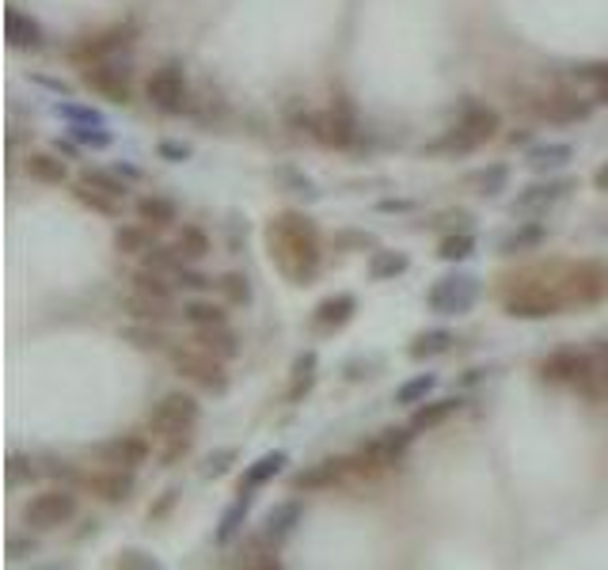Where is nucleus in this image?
Masks as SVG:
<instances>
[{
    "label": "nucleus",
    "instance_id": "nucleus-1",
    "mask_svg": "<svg viewBox=\"0 0 608 570\" xmlns=\"http://www.w3.org/2000/svg\"><path fill=\"white\" fill-rule=\"evenodd\" d=\"M266 247H270L274 266L282 270V278H289L293 285H308L320 274V232L308 213H297V209L278 213L266 225Z\"/></svg>",
    "mask_w": 608,
    "mask_h": 570
},
{
    "label": "nucleus",
    "instance_id": "nucleus-2",
    "mask_svg": "<svg viewBox=\"0 0 608 570\" xmlns=\"http://www.w3.org/2000/svg\"><path fill=\"white\" fill-rule=\"evenodd\" d=\"M502 308L510 320H551L567 308V297L559 293L555 278L544 274H521L510 278V289L502 293Z\"/></svg>",
    "mask_w": 608,
    "mask_h": 570
},
{
    "label": "nucleus",
    "instance_id": "nucleus-3",
    "mask_svg": "<svg viewBox=\"0 0 608 570\" xmlns=\"http://www.w3.org/2000/svg\"><path fill=\"white\" fill-rule=\"evenodd\" d=\"M168 361L171 369L179 373L183 380H190L194 388H202L209 396H225L228 392V373H225V361L198 350V346H171L168 350Z\"/></svg>",
    "mask_w": 608,
    "mask_h": 570
},
{
    "label": "nucleus",
    "instance_id": "nucleus-4",
    "mask_svg": "<svg viewBox=\"0 0 608 570\" xmlns=\"http://www.w3.org/2000/svg\"><path fill=\"white\" fill-rule=\"evenodd\" d=\"M559 293L567 304H605L608 301V263L605 259H586V263L559 266Z\"/></svg>",
    "mask_w": 608,
    "mask_h": 570
},
{
    "label": "nucleus",
    "instance_id": "nucleus-5",
    "mask_svg": "<svg viewBox=\"0 0 608 570\" xmlns=\"http://www.w3.org/2000/svg\"><path fill=\"white\" fill-rule=\"evenodd\" d=\"M80 510V502H76L73 491H65V487H46V491H38L31 502H27V510H23V521H27V529L35 532H54L61 525H69Z\"/></svg>",
    "mask_w": 608,
    "mask_h": 570
},
{
    "label": "nucleus",
    "instance_id": "nucleus-6",
    "mask_svg": "<svg viewBox=\"0 0 608 570\" xmlns=\"http://www.w3.org/2000/svg\"><path fill=\"white\" fill-rule=\"evenodd\" d=\"M145 95H149V103L156 111H164V114L187 111L190 88H187L183 65H179V61H160V65L149 73V80H145Z\"/></svg>",
    "mask_w": 608,
    "mask_h": 570
},
{
    "label": "nucleus",
    "instance_id": "nucleus-7",
    "mask_svg": "<svg viewBox=\"0 0 608 570\" xmlns=\"http://www.w3.org/2000/svg\"><path fill=\"white\" fill-rule=\"evenodd\" d=\"M475 301H479V278L475 274H445L426 293V304L437 316H468Z\"/></svg>",
    "mask_w": 608,
    "mask_h": 570
},
{
    "label": "nucleus",
    "instance_id": "nucleus-8",
    "mask_svg": "<svg viewBox=\"0 0 608 570\" xmlns=\"http://www.w3.org/2000/svg\"><path fill=\"white\" fill-rule=\"evenodd\" d=\"M198 418H202V403L190 392H168L149 411V434H156V441L168 434H183L198 426Z\"/></svg>",
    "mask_w": 608,
    "mask_h": 570
},
{
    "label": "nucleus",
    "instance_id": "nucleus-9",
    "mask_svg": "<svg viewBox=\"0 0 608 570\" xmlns=\"http://www.w3.org/2000/svg\"><path fill=\"white\" fill-rule=\"evenodd\" d=\"M525 107L532 114H540V118H548V122H563V126L567 122H586L593 114V103L574 92H529Z\"/></svg>",
    "mask_w": 608,
    "mask_h": 570
},
{
    "label": "nucleus",
    "instance_id": "nucleus-10",
    "mask_svg": "<svg viewBox=\"0 0 608 570\" xmlns=\"http://www.w3.org/2000/svg\"><path fill=\"white\" fill-rule=\"evenodd\" d=\"M133 42V27H111V31H99V35H84L69 46V61H76L80 69L95 65V61H107L118 50H126Z\"/></svg>",
    "mask_w": 608,
    "mask_h": 570
},
{
    "label": "nucleus",
    "instance_id": "nucleus-11",
    "mask_svg": "<svg viewBox=\"0 0 608 570\" xmlns=\"http://www.w3.org/2000/svg\"><path fill=\"white\" fill-rule=\"evenodd\" d=\"M316 145L323 149H350L354 137H358V122H354V111H342V107H327V111H316L312 118V133H308Z\"/></svg>",
    "mask_w": 608,
    "mask_h": 570
},
{
    "label": "nucleus",
    "instance_id": "nucleus-12",
    "mask_svg": "<svg viewBox=\"0 0 608 570\" xmlns=\"http://www.w3.org/2000/svg\"><path fill=\"white\" fill-rule=\"evenodd\" d=\"M76 487H84L88 494H95L99 502H107V506H122V502H130L133 494V472L130 468H103V472H84L76 479Z\"/></svg>",
    "mask_w": 608,
    "mask_h": 570
},
{
    "label": "nucleus",
    "instance_id": "nucleus-13",
    "mask_svg": "<svg viewBox=\"0 0 608 570\" xmlns=\"http://www.w3.org/2000/svg\"><path fill=\"white\" fill-rule=\"evenodd\" d=\"M80 80H84L99 99H107V103H118V107L130 103V73H126V69H114L111 61L84 65V69H80Z\"/></svg>",
    "mask_w": 608,
    "mask_h": 570
},
{
    "label": "nucleus",
    "instance_id": "nucleus-14",
    "mask_svg": "<svg viewBox=\"0 0 608 570\" xmlns=\"http://www.w3.org/2000/svg\"><path fill=\"white\" fill-rule=\"evenodd\" d=\"M589 365H593V358L582 354V350H555V354L540 361L536 373H540L544 384H570V388H578L586 380Z\"/></svg>",
    "mask_w": 608,
    "mask_h": 570
},
{
    "label": "nucleus",
    "instance_id": "nucleus-15",
    "mask_svg": "<svg viewBox=\"0 0 608 570\" xmlns=\"http://www.w3.org/2000/svg\"><path fill=\"white\" fill-rule=\"evenodd\" d=\"M415 434H418V430H411V426H392V430L377 434L373 441H365V445H361V453L369 456L380 472H384V468H392V464H399V460L407 456V449H411Z\"/></svg>",
    "mask_w": 608,
    "mask_h": 570
},
{
    "label": "nucleus",
    "instance_id": "nucleus-16",
    "mask_svg": "<svg viewBox=\"0 0 608 570\" xmlns=\"http://www.w3.org/2000/svg\"><path fill=\"white\" fill-rule=\"evenodd\" d=\"M99 456H103V464H111V468H130V472H137L141 464H149L152 441L145 434H122L114 437V441H107V445L99 449Z\"/></svg>",
    "mask_w": 608,
    "mask_h": 570
},
{
    "label": "nucleus",
    "instance_id": "nucleus-17",
    "mask_svg": "<svg viewBox=\"0 0 608 570\" xmlns=\"http://www.w3.org/2000/svg\"><path fill=\"white\" fill-rule=\"evenodd\" d=\"M285 464H289V453L285 449H274V453H263L255 464H247L244 479H240V487H236V498H255V491H263L266 483H274L278 475L285 472Z\"/></svg>",
    "mask_w": 608,
    "mask_h": 570
},
{
    "label": "nucleus",
    "instance_id": "nucleus-18",
    "mask_svg": "<svg viewBox=\"0 0 608 570\" xmlns=\"http://www.w3.org/2000/svg\"><path fill=\"white\" fill-rule=\"evenodd\" d=\"M354 312H358V297L342 289V293H331V297H323V301L312 308V327L331 335V331H342L346 323L354 320Z\"/></svg>",
    "mask_w": 608,
    "mask_h": 570
},
{
    "label": "nucleus",
    "instance_id": "nucleus-19",
    "mask_svg": "<svg viewBox=\"0 0 608 570\" xmlns=\"http://www.w3.org/2000/svg\"><path fill=\"white\" fill-rule=\"evenodd\" d=\"M570 190H574V179H548V183H532L517 194L513 202V213H544L555 202H563Z\"/></svg>",
    "mask_w": 608,
    "mask_h": 570
},
{
    "label": "nucleus",
    "instance_id": "nucleus-20",
    "mask_svg": "<svg viewBox=\"0 0 608 570\" xmlns=\"http://www.w3.org/2000/svg\"><path fill=\"white\" fill-rule=\"evenodd\" d=\"M4 35L12 50H42L46 46V31L35 16L19 12V8H4Z\"/></svg>",
    "mask_w": 608,
    "mask_h": 570
},
{
    "label": "nucleus",
    "instance_id": "nucleus-21",
    "mask_svg": "<svg viewBox=\"0 0 608 570\" xmlns=\"http://www.w3.org/2000/svg\"><path fill=\"white\" fill-rule=\"evenodd\" d=\"M350 472V460H339V456H331V460H320V464H312V468H304L289 479V487L297 494H312V491H327V487H335L342 475Z\"/></svg>",
    "mask_w": 608,
    "mask_h": 570
},
{
    "label": "nucleus",
    "instance_id": "nucleus-22",
    "mask_svg": "<svg viewBox=\"0 0 608 570\" xmlns=\"http://www.w3.org/2000/svg\"><path fill=\"white\" fill-rule=\"evenodd\" d=\"M456 126L468 133L475 141V149H479V145H487V141L498 137V130H502V114L494 111V107H487V103H468Z\"/></svg>",
    "mask_w": 608,
    "mask_h": 570
},
{
    "label": "nucleus",
    "instance_id": "nucleus-23",
    "mask_svg": "<svg viewBox=\"0 0 608 570\" xmlns=\"http://www.w3.org/2000/svg\"><path fill=\"white\" fill-rule=\"evenodd\" d=\"M190 346H198V350H206V354H213V358L221 361L240 358V335H236L228 323H221V327H198Z\"/></svg>",
    "mask_w": 608,
    "mask_h": 570
},
{
    "label": "nucleus",
    "instance_id": "nucleus-24",
    "mask_svg": "<svg viewBox=\"0 0 608 570\" xmlns=\"http://www.w3.org/2000/svg\"><path fill=\"white\" fill-rule=\"evenodd\" d=\"M122 312H126L130 320H141V323H168L175 308H171V297H152V293L133 289L130 297L122 301Z\"/></svg>",
    "mask_w": 608,
    "mask_h": 570
},
{
    "label": "nucleus",
    "instance_id": "nucleus-25",
    "mask_svg": "<svg viewBox=\"0 0 608 570\" xmlns=\"http://www.w3.org/2000/svg\"><path fill=\"white\" fill-rule=\"evenodd\" d=\"M316 377H320V354H316V350H304V354H297L293 369H289V388H285V399H289V403H301V399L316 388Z\"/></svg>",
    "mask_w": 608,
    "mask_h": 570
},
{
    "label": "nucleus",
    "instance_id": "nucleus-26",
    "mask_svg": "<svg viewBox=\"0 0 608 570\" xmlns=\"http://www.w3.org/2000/svg\"><path fill=\"white\" fill-rule=\"evenodd\" d=\"M73 194H76V202H80V206L99 213V217H118V213H122V198L111 194V190H103L99 183H92V179H84V175L76 179Z\"/></svg>",
    "mask_w": 608,
    "mask_h": 570
},
{
    "label": "nucleus",
    "instance_id": "nucleus-27",
    "mask_svg": "<svg viewBox=\"0 0 608 570\" xmlns=\"http://www.w3.org/2000/svg\"><path fill=\"white\" fill-rule=\"evenodd\" d=\"M460 411V399L456 396H445V399H426V403H418L415 411H411V430H437V426H445L449 418Z\"/></svg>",
    "mask_w": 608,
    "mask_h": 570
},
{
    "label": "nucleus",
    "instance_id": "nucleus-28",
    "mask_svg": "<svg viewBox=\"0 0 608 570\" xmlns=\"http://www.w3.org/2000/svg\"><path fill=\"white\" fill-rule=\"evenodd\" d=\"M122 342H130L133 350H145V354H160V350H171V339L164 331V323H141L133 320L126 331H122Z\"/></svg>",
    "mask_w": 608,
    "mask_h": 570
},
{
    "label": "nucleus",
    "instance_id": "nucleus-29",
    "mask_svg": "<svg viewBox=\"0 0 608 570\" xmlns=\"http://www.w3.org/2000/svg\"><path fill=\"white\" fill-rule=\"evenodd\" d=\"M301 525V502L297 498H289V502H278L274 510L266 513V525L263 532L274 540V544H285L289 536H293V529Z\"/></svg>",
    "mask_w": 608,
    "mask_h": 570
},
{
    "label": "nucleus",
    "instance_id": "nucleus-30",
    "mask_svg": "<svg viewBox=\"0 0 608 570\" xmlns=\"http://www.w3.org/2000/svg\"><path fill=\"white\" fill-rule=\"evenodd\" d=\"M544 240H548V225L525 221V225H517L513 232H506V236L498 240V251H502V255H525V251H536Z\"/></svg>",
    "mask_w": 608,
    "mask_h": 570
},
{
    "label": "nucleus",
    "instance_id": "nucleus-31",
    "mask_svg": "<svg viewBox=\"0 0 608 570\" xmlns=\"http://www.w3.org/2000/svg\"><path fill=\"white\" fill-rule=\"evenodd\" d=\"M453 342H456V335L449 331V327L422 331V335H415V339H411V346H407V358H411V361L441 358V354H449V350H453Z\"/></svg>",
    "mask_w": 608,
    "mask_h": 570
},
{
    "label": "nucleus",
    "instance_id": "nucleus-32",
    "mask_svg": "<svg viewBox=\"0 0 608 570\" xmlns=\"http://www.w3.org/2000/svg\"><path fill=\"white\" fill-rule=\"evenodd\" d=\"M23 168H27V175H31L35 183H42V187H61V183L69 179V168L57 160L54 152H27Z\"/></svg>",
    "mask_w": 608,
    "mask_h": 570
},
{
    "label": "nucleus",
    "instance_id": "nucleus-33",
    "mask_svg": "<svg viewBox=\"0 0 608 570\" xmlns=\"http://www.w3.org/2000/svg\"><path fill=\"white\" fill-rule=\"evenodd\" d=\"M278 548H282V544H274L266 532H259V536H251L244 548H240V567L278 570V567H282V559H278Z\"/></svg>",
    "mask_w": 608,
    "mask_h": 570
},
{
    "label": "nucleus",
    "instance_id": "nucleus-34",
    "mask_svg": "<svg viewBox=\"0 0 608 570\" xmlns=\"http://www.w3.org/2000/svg\"><path fill=\"white\" fill-rule=\"evenodd\" d=\"M407 270H411V259H407V251L373 247V255H369V278H373V282H392V278L407 274Z\"/></svg>",
    "mask_w": 608,
    "mask_h": 570
},
{
    "label": "nucleus",
    "instance_id": "nucleus-35",
    "mask_svg": "<svg viewBox=\"0 0 608 570\" xmlns=\"http://www.w3.org/2000/svg\"><path fill=\"white\" fill-rule=\"evenodd\" d=\"M137 221H145L149 228H168L179 221V206L164 194H145L137 198Z\"/></svg>",
    "mask_w": 608,
    "mask_h": 570
},
{
    "label": "nucleus",
    "instance_id": "nucleus-36",
    "mask_svg": "<svg viewBox=\"0 0 608 570\" xmlns=\"http://www.w3.org/2000/svg\"><path fill=\"white\" fill-rule=\"evenodd\" d=\"M570 160H574V145H567V141H548V145H532L529 156H525V164H529L532 171L567 168Z\"/></svg>",
    "mask_w": 608,
    "mask_h": 570
},
{
    "label": "nucleus",
    "instance_id": "nucleus-37",
    "mask_svg": "<svg viewBox=\"0 0 608 570\" xmlns=\"http://www.w3.org/2000/svg\"><path fill=\"white\" fill-rule=\"evenodd\" d=\"M475 232L472 228H460V232H449L441 244H437V259L441 263H468L475 255Z\"/></svg>",
    "mask_w": 608,
    "mask_h": 570
},
{
    "label": "nucleus",
    "instance_id": "nucleus-38",
    "mask_svg": "<svg viewBox=\"0 0 608 570\" xmlns=\"http://www.w3.org/2000/svg\"><path fill=\"white\" fill-rule=\"evenodd\" d=\"M175 251L187 259V263H202L209 251H213V244H209V236H206V228H198V225H183L179 228V236H175Z\"/></svg>",
    "mask_w": 608,
    "mask_h": 570
},
{
    "label": "nucleus",
    "instance_id": "nucleus-39",
    "mask_svg": "<svg viewBox=\"0 0 608 570\" xmlns=\"http://www.w3.org/2000/svg\"><path fill=\"white\" fill-rule=\"evenodd\" d=\"M183 320H187L194 331H198V327H221V323H228V312H225V304L194 297V301L183 304Z\"/></svg>",
    "mask_w": 608,
    "mask_h": 570
},
{
    "label": "nucleus",
    "instance_id": "nucleus-40",
    "mask_svg": "<svg viewBox=\"0 0 608 570\" xmlns=\"http://www.w3.org/2000/svg\"><path fill=\"white\" fill-rule=\"evenodd\" d=\"M114 247L122 251V255H145L152 244V228L141 221V225H118L114 228Z\"/></svg>",
    "mask_w": 608,
    "mask_h": 570
},
{
    "label": "nucleus",
    "instance_id": "nucleus-41",
    "mask_svg": "<svg viewBox=\"0 0 608 570\" xmlns=\"http://www.w3.org/2000/svg\"><path fill=\"white\" fill-rule=\"evenodd\" d=\"M247 506H251L247 498H236V502H232V506H228V510L221 513V521H217V532H213V540H217L221 548H228V544H232V540H236V536L244 532Z\"/></svg>",
    "mask_w": 608,
    "mask_h": 570
},
{
    "label": "nucleus",
    "instance_id": "nucleus-42",
    "mask_svg": "<svg viewBox=\"0 0 608 570\" xmlns=\"http://www.w3.org/2000/svg\"><path fill=\"white\" fill-rule=\"evenodd\" d=\"M133 289H141V293H152V297H171V289H179L171 274H160V270H152V266H137L133 270Z\"/></svg>",
    "mask_w": 608,
    "mask_h": 570
},
{
    "label": "nucleus",
    "instance_id": "nucleus-43",
    "mask_svg": "<svg viewBox=\"0 0 608 570\" xmlns=\"http://www.w3.org/2000/svg\"><path fill=\"white\" fill-rule=\"evenodd\" d=\"M434 388H437L434 373H418V377L403 380V384L396 388V403H403V407H418V403H426V399H430Z\"/></svg>",
    "mask_w": 608,
    "mask_h": 570
},
{
    "label": "nucleus",
    "instance_id": "nucleus-44",
    "mask_svg": "<svg viewBox=\"0 0 608 570\" xmlns=\"http://www.w3.org/2000/svg\"><path fill=\"white\" fill-rule=\"evenodd\" d=\"M506 183H510V168H506V164H491V168H483V171H475V175H472L475 194H483V198L502 194V190H506Z\"/></svg>",
    "mask_w": 608,
    "mask_h": 570
},
{
    "label": "nucleus",
    "instance_id": "nucleus-45",
    "mask_svg": "<svg viewBox=\"0 0 608 570\" xmlns=\"http://www.w3.org/2000/svg\"><path fill=\"white\" fill-rule=\"evenodd\" d=\"M190 449H194V430L160 437V464H164V468H175L183 456H190Z\"/></svg>",
    "mask_w": 608,
    "mask_h": 570
},
{
    "label": "nucleus",
    "instance_id": "nucleus-46",
    "mask_svg": "<svg viewBox=\"0 0 608 570\" xmlns=\"http://www.w3.org/2000/svg\"><path fill=\"white\" fill-rule=\"evenodd\" d=\"M217 293L225 297V304H251V282L247 274H236V270L217 278Z\"/></svg>",
    "mask_w": 608,
    "mask_h": 570
},
{
    "label": "nucleus",
    "instance_id": "nucleus-47",
    "mask_svg": "<svg viewBox=\"0 0 608 570\" xmlns=\"http://www.w3.org/2000/svg\"><path fill=\"white\" fill-rule=\"evenodd\" d=\"M472 149H475V141L464 130H460V126L445 130L434 141V145H426V152H430V156H453V152H472Z\"/></svg>",
    "mask_w": 608,
    "mask_h": 570
},
{
    "label": "nucleus",
    "instance_id": "nucleus-48",
    "mask_svg": "<svg viewBox=\"0 0 608 570\" xmlns=\"http://www.w3.org/2000/svg\"><path fill=\"white\" fill-rule=\"evenodd\" d=\"M111 567L114 570H160V559L141 548H122V551H114Z\"/></svg>",
    "mask_w": 608,
    "mask_h": 570
},
{
    "label": "nucleus",
    "instance_id": "nucleus-49",
    "mask_svg": "<svg viewBox=\"0 0 608 570\" xmlns=\"http://www.w3.org/2000/svg\"><path fill=\"white\" fill-rule=\"evenodd\" d=\"M42 468H35V460L31 456H8V464H4V479H8V487H23V483H35Z\"/></svg>",
    "mask_w": 608,
    "mask_h": 570
},
{
    "label": "nucleus",
    "instance_id": "nucleus-50",
    "mask_svg": "<svg viewBox=\"0 0 608 570\" xmlns=\"http://www.w3.org/2000/svg\"><path fill=\"white\" fill-rule=\"evenodd\" d=\"M69 137H73L76 145H84V149H111L114 145L107 126H76V122H69Z\"/></svg>",
    "mask_w": 608,
    "mask_h": 570
},
{
    "label": "nucleus",
    "instance_id": "nucleus-51",
    "mask_svg": "<svg viewBox=\"0 0 608 570\" xmlns=\"http://www.w3.org/2000/svg\"><path fill=\"white\" fill-rule=\"evenodd\" d=\"M574 76H578V80H586V84H593V99L608 107V61H593V65H582V69H578Z\"/></svg>",
    "mask_w": 608,
    "mask_h": 570
},
{
    "label": "nucleus",
    "instance_id": "nucleus-52",
    "mask_svg": "<svg viewBox=\"0 0 608 570\" xmlns=\"http://www.w3.org/2000/svg\"><path fill=\"white\" fill-rule=\"evenodd\" d=\"M54 111H57V118L76 122V126H107L103 114L95 111V107H84V103H57Z\"/></svg>",
    "mask_w": 608,
    "mask_h": 570
},
{
    "label": "nucleus",
    "instance_id": "nucleus-53",
    "mask_svg": "<svg viewBox=\"0 0 608 570\" xmlns=\"http://www.w3.org/2000/svg\"><path fill=\"white\" fill-rule=\"evenodd\" d=\"M236 460H240V453H236L232 445H228V449H217V453L206 456V468H202V475H206V479H221V475L232 472V464H236Z\"/></svg>",
    "mask_w": 608,
    "mask_h": 570
},
{
    "label": "nucleus",
    "instance_id": "nucleus-54",
    "mask_svg": "<svg viewBox=\"0 0 608 570\" xmlns=\"http://www.w3.org/2000/svg\"><path fill=\"white\" fill-rule=\"evenodd\" d=\"M175 285H179V289H187V293H206V289H213V278H209V274H202V270H194V266H183V270H179V274H175Z\"/></svg>",
    "mask_w": 608,
    "mask_h": 570
},
{
    "label": "nucleus",
    "instance_id": "nucleus-55",
    "mask_svg": "<svg viewBox=\"0 0 608 570\" xmlns=\"http://www.w3.org/2000/svg\"><path fill=\"white\" fill-rule=\"evenodd\" d=\"M335 247L339 251H365V247H377L373 232H335Z\"/></svg>",
    "mask_w": 608,
    "mask_h": 570
},
{
    "label": "nucleus",
    "instance_id": "nucleus-56",
    "mask_svg": "<svg viewBox=\"0 0 608 570\" xmlns=\"http://www.w3.org/2000/svg\"><path fill=\"white\" fill-rule=\"evenodd\" d=\"M156 156H160V160H168V164H187V160H190V145L164 137V141L156 145Z\"/></svg>",
    "mask_w": 608,
    "mask_h": 570
},
{
    "label": "nucleus",
    "instance_id": "nucleus-57",
    "mask_svg": "<svg viewBox=\"0 0 608 570\" xmlns=\"http://www.w3.org/2000/svg\"><path fill=\"white\" fill-rule=\"evenodd\" d=\"M38 551V540L31 536H16V540H8V559L16 563V559H27V555H35Z\"/></svg>",
    "mask_w": 608,
    "mask_h": 570
},
{
    "label": "nucleus",
    "instance_id": "nucleus-58",
    "mask_svg": "<svg viewBox=\"0 0 608 570\" xmlns=\"http://www.w3.org/2000/svg\"><path fill=\"white\" fill-rule=\"evenodd\" d=\"M377 209H380V213H411V209H415V202H407V198H380Z\"/></svg>",
    "mask_w": 608,
    "mask_h": 570
},
{
    "label": "nucleus",
    "instance_id": "nucleus-59",
    "mask_svg": "<svg viewBox=\"0 0 608 570\" xmlns=\"http://www.w3.org/2000/svg\"><path fill=\"white\" fill-rule=\"evenodd\" d=\"M35 84H42V88H50V92L57 95H73V88H69L65 80H54V76H35Z\"/></svg>",
    "mask_w": 608,
    "mask_h": 570
},
{
    "label": "nucleus",
    "instance_id": "nucleus-60",
    "mask_svg": "<svg viewBox=\"0 0 608 570\" xmlns=\"http://www.w3.org/2000/svg\"><path fill=\"white\" fill-rule=\"evenodd\" d=\"M593 187L601 190V194H608V160L597 171H593Z\"/></svg>",
    "mask_w": 608,
    "mask_h": 570
}]
</instances>
